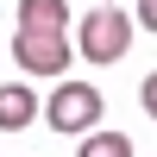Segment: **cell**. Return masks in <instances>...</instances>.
I'll return each instance as SVG.
<instances>
[{
  "label": "cell",
  "mask_w": 157,
  "mask_h": 157,
  "mask_svg": "<svg viewBox=\"0 0 157 157\" xmlns=\"http://www.w3.org/2000/svg\"><path fill=\"white\" fill-rule=\"evenodd\" d=\"M69 6L63 0H19V32H63Z\"/></svg>",
  "instance_id": "5"
},
{
  "label": "cell",
  "mask_w": 157,
  "mask_h": 157,
  "mask_svg": "<svg viewBox=\"0 0 157 157\" xmlns=\"http://www.w3.org/2000/svg\"><path fill=\"white\" fill-rule=\"evenodd\" d=\"M13 63L25 75H63L69 69V38L63 32H13Z\"/></svg>",
  "instance_id": "3"
},
{
  "label": "cell",
  "mask_w": 157,
  "mask_h": 157,
  "mask_svg": "<svg viewBox=\"0 0 157 157\" xmlns=\"http://www.w3.org/2000/svg\"><path fill=\"white\" fill-rule=\"evenodd\" d=\"M101 113H107V101H101L94 82H57L50 101H44V120L57 126V132H69V138H88L101 126Z\"/></svg>",
  "instance_id": "1"
},
{
  "label": "cell",
  "mask_w": 157,
  "mask_h": 157,
  "mask_svg": "<svg viewBox=\"0 0 157 157\" xmlns=\"http://www.w3.org/2000/svg\"><path fill=\"white\" fill-rule=\"evenodd\" d=\"M132 25H145V32H157V0H138V6H132Z\"/></svg>",
  "instance_id": "7"
},
{
  "label": "cell",
  "mask_w": 157,
  "mask_h": 157,
  "mask_svg": "<svg viewBox=\"0 0 157 157\" xmlns=\"http://www.w3.org/2000/svg\"><path fill=\"white\" fill-rule=\"evenodd\" d=\"M101 6H107V0H101Z\"/></svg>",
  "instance_id": "9"
},
{
  "label": "cell",
  "mask_w": 157,
  "mask_h": 157,
  "mask_svg": "<svg viewBox=\"0 0 157 157\" xmlns=\"http://www.w3.org/2000/svg\"><path fill=\"white\" fill-rule=\"evenodd\" d=\"M75 157H132V138H126V132H101V126H94V132L82 138Z\"/></svg>",
  "instance_id": "6"
},
{
  "label": "cell",
  "mask_w": 157,
  "mask_h": 157,
  "mask_svg": "<svg viewBox=\"0 0 157 157\" xmlns=\"http://www.w3.org/2000/svg\"><path fill=\"white\" fill-rule=\"evenodd\" d=\"M32 113H38V94L25 82H6V88H0V132H25Z\"/></svg>",
  "instance_id": "4"
},
{
  "label": "cell",
  "mask_w": 157,
  "mask_h": 157,
  "mask_svg": "<svg viewBox=\"0 0 157 157\" xmlns=\"http://www.w3.org/2000/svg\"><path fill=\"white\" fill-rule=\"evenodd\" d=\"M138 107H145V113H151V120H157V69L145 75V88H138Z\"/></svg>",
  "instance_id": "8"
},
{
  "label": "cell",
  "mask_w": 157,
  "mask_h": 157,
  "mask_svg": "<svg viewBox=\"0 0 157 157\" xmlns=\"http://www.w3.org/2000/svg\"><path fill=\"white\" fill-rule=\"evenodd\" d=\"M126 44H132V13H120V6L82 13V25H75V50H82L88 63H120Z\"/></svg>",
  "instance_id": "2"
}]
</instances>
